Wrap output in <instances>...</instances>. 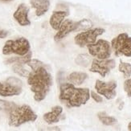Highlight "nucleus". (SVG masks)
I'll return each instance as SVG.
<instances>
[{"mask_svg": "<svg viewBox=\"0 0 131 131\" xmlns=\"http://www.w3.org/2000/svg\"><path fill=\"white\" fill-rule=\"evenodd\" d=\"M97 117L100 122L103 125H105V126H113V125L117 122V120L115 117L109 116L108 114H106L105 112L98 113Z\"/></svg>", "mask_w": 131, "mask_h": 131, "instance_id": "obj_17", "label": "nucleus"}, {"mask_svg": "<svg viewBox=\"0 0 131 131\" xmlns=\"http://www.w3.org/2000/svg\"><path fill=\"white\" fill-rule=\"evenodd\" d=\"M90 96H92V98H93L96 102H97V103H101V102L103 101V99H102L101 96L98 93H96L93 92V91H91V92H90Z\"/></svg>", "mask_w": 131, "mask_h": 131, "instance_id": "obj_24", "label": "nucleus"}, {"mask_svg": "<svg viewBox=\"0 0 131 131\" xmlns=\"http://www.w3.org/2000/svg\"><path fill=\"white\" fill-rule=\"evenodd\" d=\"M128 129H129V131H131V122H129V125H128Z\"/></svg>", "mask_w": 131, "mask_h": 131, "instance_id": "obj_26", "label": "nucleus"}, {"mask_svg": "<svg viewBox=\"0 0 131 131\" xmlns=\"http://www.w3.org/2000/svg\"><path fill=\"white\" fill-rule=\"evenodd\" d=\"M15 105L12 103V102L0 100V113H2V112L9 113L10 110L12 109Z\"/></svg>", "mask_w": 131, "mask_h": 131, "instance_id": "obj_22", "label": "nucleus"}, {"mask_svg": "<svg viewBox=\"0 0 131 131\" xmlns=\"http://www.w3.org/2000/svg\"><path fill=\"white\" fill-rule=\"evenodd\" d=\"M88 50L89 54L96 59H109L112 53L111 44L105 39H98L94 43L89 44Z\"/></svg>", "mask_w": 131, "mask_h": 131, "instance_id": "obj_6", "label": "nucleus"}, {"mask_svg": "<svg viewBox=\"0 0 131 131\" xmlns=\"http://www.w3.org/2000/svg\"><path fill=\"white\" fill-rule=\"evenodd\" d=\"M28 13L29 7L26 4L21 3L15 11L13 17L20 26H28L31 24V21L28 19Z\"/></svg>", "mask_w": 131, "mask_h": 131, "instance_id": "obj_12", "label": "nucleus"}, {"mask_svg": "<svg viewBox=\"0 0 131 131\" xmlns=\"http://www.w3.org/2000/svg\"><path fill=\"white\" fill-rule=\"evenodd\" d=\"M27 65L31 68L27 77V84L34 93V99L39 102L46 98L52 86V77L48 68L42 61L34 59L30 60Z\"/></svg>", "mask_w": 131, "mask_h": 131, "instance_id": "obj_1", "label": "nucleus"}, {"mask_svg": "<svg viewBox=\"0 0 131 131\" xmlns=\"http://www.w3.org/2000/svg\"><path fill=\"white\" fill-rule=\"evenodd\" d=\"M62 113H63V108L60 105H56L52 108V110L43 114V120L48 124H54L60 121Z\"/></svg>", "mask_w": 131, "mask_h": 131, "instance_id": "obj_13", "label": "nucleus"}, {"mask_svg": "<svg viewBox=\"0 0 131 131\" xmlns=\"http://www.w3.org/2000/svg\"><path fill=\"white\" fill-rule=\"evenodd\" d=\"M75 61L79 65L83 66V67H87L90 64V62L92 61V60H91L90 56L87 54H81L76 58Z\"/></svg>", "mask_w": 131, "mask_h": 131, "instance_id": "obj_21", "label": "nucleus"}, {"mask_svg": "<svg viewBox=\"0 0 131 131\" xmlns=\"http://www.w3.org/2000/svg\"><path fill=\"white\" fill-rule=\"evenodd\" d=\"M30 3L31 7L36 10L37 16H42L49 10L50 0H31Z\"/></svg>", "mask_w": 131, "mask_h": 131, "instance_id": "obj_14", "label": "nucleus"}, {"mask_svg": "<svg viewBox=\"0 0 131 131\" xmlns=\"http://www.w3.org/2000/svg\"><path fill=\"white\" fill-rule=\"evenodd\" d=\"M24 65L25 64H15L13 65V71L21 77H27L30 73V71L27 70V68H25Z\"/></svg>", "mask_w": 131, "mask_h": 131, "instance_id": "obj_20", "label": "nucleus"}, {"mask_svg": "<svg viewBox=\"0 0 131 131\" xmlns=\"http://www.w3.org/2000/svg\"><path fill=\"white\" fill-rule=\"evenodd\" d=\"M90 98V90L87 88H77L71 83H63L60 87V101L68 108L85 105Z\"/></svg>", "mask_w": 131, "mask_h": 131, "instance_id": "obj_2", "label": "nucleus"}, {"mask_svg": "<svg viewBox=\"0 0 131 131\" xmlns=\"http://www.w3.org/2000/svg\"><path fill=\"white\" fill-rule=\"evenodd\" d=\"M31 58V52H28L25 56H22L19 57H12L6 60V64H27V63Z\"/></svg>", "mask_w": 131, "mask_h": 131, "instance_id": "obj_18", "label": "nucleus"}, {"mask_svg": "<svg viewBox=\"0 0 131 131\" xmlns=\"http://www.w3.org/2000/svg\"><path fill=\"white\" fill-rule=\"evenodd\" d=\"M30 43L24 37H19L16 39H10L6 42L3 48L4 55L15 54L18 56H25L30 52Z\"/></svg>", "mask_w": 131, "mask_h": 131, "instance_id": "obj_4", "label": "nucleus"}, {"mask_svg": "<svg viewBox=\"0 0 131 131\" xmlns=\"http://www.w3.org/2000/svg\"><path fill=\"white\" fill-rule=\"evenodd\" d=\"M105 31V30L101 27L88 29L87 31L77 34L74 38V41H75V43L80 47H87L89 44L94 43L96 41V38L104 34Z\"/></svg>", "mask_w": 131, "mask_h": 131, "instance_id": "obj_8", "label": "nucleus"}, {"mask_svg": "<svg viewBox=\"0 0 131 131\" xmlns=\"http://www.w3.org/2000/svg\"><path fill=\"white\" fill-rule=\"evenodd\" d=\"M115 66H116V62L114 60L93 59L92 60V64H91L89 71L91 72L98 73L102 77H105L107 74L110 73V72L112 69H113Z\"/></svg>", "mask_w": 131, "mask_h": 131, "instance_id": "obj_9", "label": "nucleus"}, {"mask_svg": "<svg viewBox=\"0 0 131 131\" xmlns=\"http://www.w3.org/2000/svg\"><path fill=\"white\" fill-rule=\"evenodd\" d=\"M9 32L6 30H1L0 29V39H4L8 36Z\"/></svg>", "mask_w": 131, "mask_h": 131, "instance_id": "obj_25", "label": "nucleus"}, {"mask_svg": "<svg viewBox=\"0 0 131 131\" xmlns=\"http://www.w3.org/2000/svg\"><path fill=\"white\" fill-rule=\"evenodd\" d=\"M124 90L126 91L128 96L131 97V78H128L124 82Z\"/></svg>", "mask_w": 131, "mask_h": 131, "instance_id": "obj_23", "label": "nucleus"}, {"mask_svg": "<svg viewBox=\"0 0 131 131\" xmlns=\"http://www.w3.org/2000/svg\"><path fill=\"white\" fill-rule=\"evenodd\" d=\"M23 82L16 77H8L5 81H0V96H12L21 94Z\"/></svg>", "mask_w": 131, "mask_h": 131, "instance_id": "obj_7", "label": "nucleus"}, {"mask_svg": "<svg viewBox=\"0 0 131 131\" xmlns=\"http://www.w3.org/2000/svg\"><path fill=\"white\" fill-rule=\"evenodd\" d=\"M80 27V21L74 22L71 19H65L61 24L57 33L54 36L56 41H60L61 39L65 38L72 31H78Z\"/></svg>", "mask_w": 131, "mask_h": 131, "instance_id": "obj_11", "label": "nucleus"}, {"mask_svg": "<svg viewBox=\"0 0 131 131\" xmlns=\"http://www.w3.org/2000/svg\"><path fill=\"white\" fill-rule=\"evenodd\" d=\"M111 48L116 56L131 57V37L126 33H121L111 41Z\"/></svg>", "mask_w": 131, "mask_h": 131, "instance_id": "obj_5", "label": "nucleus"}, {"mask_svg": "<svg viewBox=\"0 0 131 131\" xmlns=\"http://www.w3.org/2000/svg\"><path fill=\"white\" fill-rule=\"evenodd\" d=\"M117 84L115 81H111L110 82H105L96 80L95 84V89L98 94L104 96L107 100H112L116 96V89Z\"/></svg>", "mask_w": 131, "mask_h": 131, "instance_id": "obj_10", "label": "nucleus"}, {"mask_svg": "<svg viewBox=\"0 0 131 131\" xmlns=\"http://www.w3.org/2000/svg\"><path fill=\"white\" fill-rule=\"evenodd\" d=\"M1 1H3V2H11V1H13V0H1Z\"/></svg>", "mask_w": 131, "mask_h": 131, "instance_id": "obj_27", "label": "nucleus"}, {"mask_svg": "<svg viewBox=\"0 0 131 131\" xmlns=\"http://www.w3.org/2000/svg\"><path fill=\"white\" fill-rule=\"evenodd\" d=\"M68 12L64 10H57L54 11L51 16L49 24L54 30H59L61 24L64 20L65 17L68 15Z\"/></svg>", "mask_w": 131, "mask_h": 131, "instance_id": "obj_15", "label": "nucleus"}, {"mask_svg": "<svg viewBox=\"0 0 131 131\" xmlns=\"http://www.w3.org/2000/svg\"><path fill=\"white\" fill-rule=\"evenodd\" d=\"M8 113L9 126L13 127H19L27 122H33L38 118L36 113L27 105H15Z\"/></svg>", "mask_w": 131, "mask_h": 131, "instance_id": "obj_3", "label": "nucleus"}, {"mask_svg": "<svg viewBox=\"0 0 131 131\" xmlns=\"http://www.w3.org/2000/svg\"><path fill=\"white\" fill-rule=\"evenodd\" d=\"M118 69H119V72L123 73L124 77L129 78L131 77V64H130L126 63V62L121 61L120 64H119Z\"/></svg>", "mask_w": 131, "mask_h": 131, "instance_id": "obj_19", "label": "nucleus"}, {"mask_svg": "<svg viewBox=\"0 0 131 131\" xmlns=\"http://www.w3.org/2000/svg\"><path fill=\"white\" fill-rule=\"evenodd\" d=\"M88 78V74L81 72H73L70 73L68 77L69 83L74 85H81Z\"/></svg>", "mask_w": 131, "mask_h": 131, "instance_id": "obj_16", "label": "nucleus"}]
</instances>
